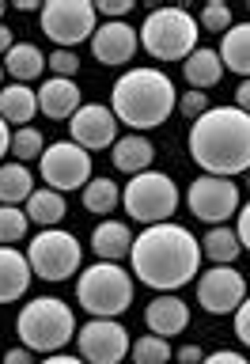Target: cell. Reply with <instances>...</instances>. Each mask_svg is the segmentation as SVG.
<instances>
[{"instance_id":"cell-1","label":"cell","mask_w":250,"mask_h":364,"mask_svg":"<svg viewBox=\"0 0 250 364\" xmlns=\"http://www.w3.org/2000/svg\"><path fill=\"white\" fill-rule=\"evenodd\" d=\"M133 273L156 292H175L201 269V239H193L182 224H152L133 239Z\"/></svg>"},{"instance_id":"cell-2","label":"cell","mask_w":250,"mask_h":364,"mask_svg":"<svg viewBox=\"0 0 250 364\" xmlns=\"http://www.w3.org/2000/svg\"><path fill=\"white\" fill-rule=\"evenodd\" d=\"M190 156L205 175H246L250 171V114L239 107H209L190 125Z\"/></svg>"},{"instance_id":"cell-3","label":"cell","mask_w":250,"mask_h":364,"mask_svg":"<svg viewBox=\"0 0 250 364\" xmlns=\"http://www.w3.org/2000/svg\"><path fill=\"white\" fill-rule=\"evenodd\" d=\"M175 107H178L175 84L159 68H129L125 76L114 80L110 110L129 129H156L175 114Z\"/></svg>"},{"instance_id":"cell-4","label":"cell","mask_w":250,"mask_h":364,"mask_svg":"<svg viewBox=\"0 0 250 364\" xmlns=\"http://www.w3.org/2000/svg\"><path fill=\"white\" fill-rule=\"evenodd\" d=\"M16 334L31 353H61L65 341L76 338V315L72 307L57 296H38V300L23 304L16 318Z\"/></svg>"},{"instance_id":"cell-5","label":"cell","mask_w":250,"mask_h":364,"mask_svg":"<svg viewBox=\"0 0 250 364\" xmlns=\"http://www.w3.org/2000/svg\"><path fill=\"white\" fill-rule=\"evenodd\" d=\"M141 46L156 61H186L197 50L201 27L186 8H156L141 23Z\"/></svg>"},{"instance_id":"cell-6","label":"cell","mask_w":250,"mask_h":364,"mask_svg":"<svg viewBox=\"0 0 250 364\" xmlns=\"http://www.w3.org/2000/svg\"><path fill=\"white\" fill-rule=\"evenodd\" d=\"M76 300L91 318H118L133 304V277L118 262H95L80 273Z\"/></svg>"},{"instance_id":"cell-7","label":"cell","mask_w":250,"mask_h":364,"mask_svg":"<svg viewBox=\"0 0 250 364\" xmlns=\"http://www.w3.org/2000/svg\"><path fill=\"white\" fill-rule=\"evenodd\" d=\"M121 201H125V213H129L133 220L152 228V224L170 220V213L178 209V186L170 175H163V171H144V175H133L125 182Z\"/></svg>"},{"instance_id":"cell-8","label":"cell","mask_w":250,"mask_h":364,"mask_svg":"<svg viewBox=\"0 0 250 364\" xmlns=\"http://www.w3.org/2000/svg\"><path fill=\"white\" fill-rule=\"evenodd\" d=\"M27 262L31 273L42 281H65L72 277L84 262V250H80V239L65 228H42L34 235V243L27 247Z\"/></svg>"},{"instance_id":"cell-9","label":"cell","mask_w":250,"mask_h":364,"mask_svg":"<svg viewBox=\"0 0 250 364\" xmlns=\"http://www.w3.org/2000/svg\"><path fill=\"white\" fill-rule=\"evenodd\" d=\"M95 4L87 0H50L42 4V31L57 42V50H72L95 34Z\"/></svg>"},{"instance_id":"cell-10","label":"cell","mask_w":250,"mask_h":364,"mask_svg":"<svg viewBox=\"0 0 250 364\" xmlns=\"http://www.w3.org/2000/svg\"><path fill=\"white\" fill-rule=\"evenodd\" d=\"M38 167H42V178L50 182V190H57V193L80 190L91 182V152H84V148L72 144V141L50 144L42 152Z\"/></svg>"},{"instance_id":"cell-11","label":"cell","mask_w":250,"mask_h":364,"mask_svg":"<svg viewBox=\"0 0 250 364\" xmlns=\"http://www.w3.org/2000/svg\"><path fill=\"white\" fill-rule=\"evenodd\" d=\"M76 346L87 364H121L133 341L118 318H91L87 326L76 330Z\"/></svg>"},{"instance_id":"cell-12","label":"cell","mask_w":250,"mask_h":364,"mask_svg":"<svg viewBox=\"0 0 250 364\" xmlns=\"http://www.w3.org/2000/svg\"><path fill=\"white\" fill-rule=\"evenodd\" d=\"M186 205H190V213L197 216V220L216 228L232 213H239V186L232 178H220V175H201L186 190Z\"/></svg>"},{"instance_id":"cell-13","label":"cell","mask_w":250,"mask_h":364,"mask_svg":"<svg viewBox=\"0 0 250 364\" xmlns=\"http://www.w3.org/2000/svg\"><path fill=\"white\" fill-rule=\"evenodd\" d=\"M246 300V281L235 266H212L197 277V304L209 315H232Z\"/></svg>"},{"instance_id":"cell-14","label":"cell","mask_w":250,"mask_h":364,"mask_svg":"<svg viewBox=\"0 0 250 364\" xmlns=\"http://www.w3.org/2000/svg\"><path fill=\"white\" fill-rule=\"evenodd\" d=\"M68 129H72V144H80L84 152L114 148V141H118V118L110 107H99V102H84L68 118Z\"/></svg>"},{"instance_id":"cell-15","label":"cell","mask_w":250,"mask_h":364,"mask_svg":"<svg viewBox=\"0 0 250 364\" xmlns=\"http://www.w3.org/2000/svg\"><path fill=\"white\" fill-rule=\"evenodd\" d=\"M136 46H141V34H136L125 19H107L95 27V34H91V53H95V61H102V65L133 61Z\"/></svg>"},{"instance_id":"cell-16","label":"cell","mask_w":250,"mask_h":364,"mask_svg":"<svg viewBox=\"0 0 250 364\" xmlns=\"http://www.w3.org/2000/svg\"><path fill=\"white\" fill-rule=\"evenodd\" d=\"M144 323H148V334H159V338L182 334V330L190 326V307L182 304L178 296H156V300L144 307Z\"/></svg>"},{"instance_id":"cell-17","label":"cell","mask_w":250,"mask_h":364,"mask_svg":"<svg viewBox=\"0 0 250 364\" xmlns=\"http://www.w3.org/2000/svg\"><path fill=\"white\" fill-rule=\"evenodd\" d=\"M84 107L80 102V87H76V80H65V76H53V80H45L42 91H38V110L45 114V118H72V114Z\"/></svg>"},{"instance_id":"cell-18","label":"cell","mask_w":250,"mask_h":364,"mask_svg":"<svg viewBox=\"0 0 250 364\" xmlns=\"http://www.w3.org/2000/svg\"><path fill=\"white\" fill-rule=\"evenodd\" d=\"M110 159H114V167H118V171H125V175H144V171H152L156 148H152L148 136L129 133V136H118V141H114Z\"/></svg>"},{"instance_id":"cell-19","label":"cell","mask_w":250,"mask_h":364,"mask_svg":"<svg viewBox=\"0 0 250 364\" xmlns=\"http://www.w3.org/2000/svg\"><path fill=\"white\" fill-rule=\"evenodd\" d=\"M31 262L27 255H19L16 247H0V304H11L27 292L31 284Z\"/></svg>"},{"instance_id":"cell-20","label":"cell","mask_w":250,"mask_h":364,"mask_svg":"<svg viewBox=\"0 0 250 364\" xmlns=\"http://www.w3.org/2000/svg\"><path fill=\"white\" fill-rule=\"evenodd\" d=\"M91 247L102 262H118L133 250V232L121 220H102L95 232H91Z\"/></svg>"},{"instance_id":"cell-21","label":"cell","mask_w":250,"mask_h":364,"mask_svg":"<svg viewBox=\"0 0 250 364\" xmlns=\"http://www.w3.org/2000/svg\"><path fill=\"white\" fill-rule=\"evenodd\" d=\"M182 68H186V84L193 91H205V87H216L224 76V61L216 50H205V46H197L186 61H182Z\"/></svg>"},{"instance_id":"cell-22","label":"cell","mask_w":250,"mask_h":364,"mask_svg":"<svg viewBox=\"0 0 250 364\" xmlns=\"http://www.w3.org/2000/svg\"><path fill=\"white\" fill-rule=\"evenodd\" d=\"M34 110H38V95H34L27 84H8L0 91V118L8 125L23 129L27 122H34Z\"/></svg>"},{"instance_id":"cell-23","label":"cell","mask_w":250,"mask_h":364,"mask_svg":"<svg viewBox=\"0 0 250 364\" xmlns=\"http://www.w3.org/2000/svg\"><path fill=\"white\" fill-rule=\"evenodd\" d=\"M220 61L243 80H250V23H232V31L220 42Z\"/></svg>"},{"instance_id":"cell-24","label":"cell","mask_w":250,"mask_h":364,"mask_svg":"<svg viewBox=\"0 0 250 364\" xmlns=\"http://www.w3.org/2000/svg\"><path fill=\"white\" fill-rule=\"evenodd\" d=\"M4 68L11 73V80H16V84H27V80H38V76H42L45 53H42L34 42H16V46L4 53Z\"/></svg>"},{"instance_id":"cell-25","label":"cell","mask_w":250,"mask_h":364,"mask_svg":"<svg viewBox=\"0 0 250 364\" xmlns=\"http://www.w3.org/2000/svg\"><path fill=\"white\" fill-rule=\"evenodd\" d=\"M239 235H235V228H224V224H216L205 232L201 239V258H209L212 266H232V262L239 258Z\"/></svg>"},{"instance_id":"cell-26","label":"cell","mask_w":250,"mask_h":364,"mask_svg":"<svg viewBox=\"0 0 250 364\" xmlns=\"http://www.w3.org/2000/svg\"><path fill=\"white\" fill-rule=\"evenodd\" d=\"M31 182L34 178L27 164H0V205H27V198L34 193Z\"/></svg>"},{"instance_id":"cell-27","label":"cell","mask_w":250,"mask_h":364,"mask_svg":"<svg viewBox=\"0 0 250 364\" xmlns=\"http://www.w3.org/2000/svg\"><path fill=\"white\" fill-rule=\"evenodd\" d=\"M27 220H34V224H42V228H57L61 224V216H65V198L57 190H34L31 198H27Z\"/></svg>"},{"instance_id":"cell-28","label":"cell","mask_w":250,"mask_h":364,"mask_svg":"<svg viewBox=\"0 0 250 364\" xmlns=\"http://www.w3.org/2000/svg\"><path fill=\"white\" fill-rule=\"evenodd\" d=\"M118 201H121L118 182H110V178H102V175H95V178L84 186V209L95 213V216L114 213V209H118Z\"/></svg>"},{"instance_id":"cell-29","label":"cell","mask_w":250,"mask_h":364,"mask_svg":"<svg viewBox=\"0 0 250 364\" xmlns=\"http://www.w3.org/2000/svg\"><path fill=\"white\" fill-rule=\"evenodd\" d=\"M129 357H133V364H167L175 353H170V341L167 338L144 334V338H136L133 346H129Z\"/></svg>"},{"instance_id":"cell-30","label":"cell","mask_w":250,"mask_h":364,"mask_svg":"<svg viewBox=\"0 0 250 364\" xmlns=\"http://www.w3.org/2000/svg\"><path fill=\"white\" fill-rule=\"evenodd\" d=\"M45 152V141L42 133L34 129V125H23V129H11V156L19 159V164H31V159H42Z\"/></svg>"},{"instance_id":"cell-31","label":"cell","mask_w":250,"mask_h":364,"mask_svg":"<svg viewBox=\"0 0 250 364\" xmlns=\"http://www.w3.org/2000/svg\"><path fill=\"white\" fill-rule=\"evenodd\" d=\"M27 213L19 205H0V247H11L27 235Z\"/></svg>"},{"instance_id":"cell-32","label":"cell","mask_w":250,"mask_h":364,"mask_svg":"<svg viewBox=\"0 0 250 364\" xmlns=\"http://www.w3.org/2000/svg\"><path fill=\"white\" fill-rule=\"evenodd\" d=\"M197 27L212 31V34H227V31H232V8H227V4H205Z\"/></svg>"},{"instance_id":"cell-33","label":"cell","mask_w":250,"mask_h":364,"mask_svg":"<svg viewBox=\"0 0 250 364\" xmlns=\"http://www.w3.org/2000/svg\"><path fill=\"white\" fill-rule=\"evenodd\" d=\"M45 65L53 68V76L72 80V76H76V68H80V57H76L72 50H53L50 57H45Z\"/></svg>"},{"instance_id":"cell-34","label":"cell","mask_w":250,"mask_h":364,"mask_svg":"<svg viewBox=\"0 0 250 364\" xmlns=\"http://www.w3.org/2000/svg\"><path fill=\"white\" fill-rule=\"evenodd\" d=\"M178 110H182L186 122H197L201 114L209 110V95H205V91H186V95L178 99Z\"/></svg>"},{"instance_id":"cell-35","label":"cell","mask_w":250,"mask_h":364,"mask_svg":"<svg viewBox=\"0 0 250 364\" xmlns=\"http://www.w3.org/2000/svg\"><path fill=\"white\" fill-rule=\"evenodd\" d=\"M133 11V0H99L95 4V16H107V19H125Z\"/></svg>"},{"instance_id":"cell-36","label":"cell","mask_w":250,"mask_h":364,"mask_svg":"<svg viewBox=\"0 0 250 364\" xmlns=\"http://www.w3.org/2000/svg\"><path fill=\"white\" fill-rule=\"evenodd\" d=\"M235 338L250 349V296L235 307Z\"/></svg>"},{"instance_id":"cell-37","label":"cell","mask_w":250,"mask_h":364,"mask_svg":"<svg viewBox=\"0 0 250 364\" xmlns=\"http://www.w3.org/2000/svg\"><path fill=\"white\" fill-rule=\"evenodd\" d=\"M201 364H250L243 353H235V349H216L212 357H205Z\"/></svg>"},{"instance_id":"cell-38","label":"cell","mask_w":250,"mask_h":364,"mask_svg":"<svg viewBox=\"0 0 250 364\" xmlns=\"http://www.w3.org/2000/svg\"><path fill=\"white\" fill-rule=\"evenodd\" d=\"M235 235H239V247L250 250V201H246V209H239V228H235Z\"/></svg>"},{"instance_id":"cell-39","label":"cell","mask_w":250,"mask_h":364,"mask_svg":"<svg viewBox=\"0 0 250 364\" xmlns=\"http://www.w3.org/2000/svg\"><path fill=\"white\" fill-rule=\"evenodd\" d=\"M4 364H34V353L27 346H19V349H8L4 353Z\"/></svg>"},{"instance_id":"cell-40","label":"cell","mask_w":250,"mask_h":364,"mask_svg":"<svg viewBox=\"0 0 250 364\" xmlns=\"http://www.w3.org/2000/svg\"><path fill=\"white\" fill-rule=\"evenodd\" d=\"M175 357H178V364H201V360H205V353H201L197 346H182Z\"/></svg>"},{"instance_id":"cell-41","label":"cell","mask_w":250,"mask_h":364,"mask_svg":"<svg viewBox=\"0 0 250 364\" xmlns=\"http://www.w3.org/2000/svg\"><path fill=\"white\" fill-rule=\"evenodd\" d=\"M235 107L243 114H250V80H243V84L235 87Z\"/></svg>"},{"instance_id":"cell-42","label":"cell","mask_w":250,"mask_h":364,"mask_svg":"<svg viewBox=\"0 0 250 364\" xmlns=\"http://www.w3.org/2000/svg\"><path fill=\"white\" fill-rule=\"evenodd\" d=\"M4 152H11V129H8V122L0 118V159H4Z\"/></svg>"},{"instance_id":"cell-43","label":"cell","mask_w":250,"mask_h":364,"mask_svg":"<svg viewBox=\"0 0 250 364\" xmlns=\"http://www.w3.org/2000/svg\"><path fill=\"white\" fill-rule=\"evenodd\" d=\"M42 364H87L84 357H68V353H53V357H45Z\"/></svg>"},{"instance_id":"cell-44","label":"cell","mask_w":250,"mask_h":364,"mask_svg":"<svg viewBox=\"0 0 250 364\" xmlns=\"http://www.w3.org/2000/svg\"><path fill=\"white\" fill-rule=\"evenodd\" d=\"M11 46H16V34H11V31L4 27V23H0V53H8Z\"/></svg>"},{"instance_id":"cell-45","label":"cell","mask_w":250,"mask_h":364,"mask_svg":"<svg viewBox=\"0 0 250 364\" xmlns=\"http://www.w3.org/2000/svg\"><path fill=\"white\" fill-rule=\"evenodd\" d=\"M16 8H19V11H42L38 0H16Z\"/></svg>"},{"instance_id":"cell-46","label":"cell","mask_w":250,"mask_h":364,"mask_svg":"<svg viewBox=\"0 0 250 364\" xmlns=\"http://www.w3.org/2000/svg\"><path fill=\"white\" fill-rule=\"evenodd\" d=\"M0 19H4V4H0Z\"/></svg>"},{"instance_id":"cell-47","label":"cell","mask_w":250,"mask_h":364,"mask_svg":"<svg viewBox=\"0 0 250 364\" xmlns=\"http://www.w3.org/2000/svg\"><path fill=\"white\" fill-rule=\"evenodd\" d=\"M246 186H250V171H246Z\"/></svg>"},{"instance_id":"cell-48","label":"cell","mask_w":250,"mask_h":364,"mask_svg":"<svg viewBox=\"0 0 250 364\" xmlns=\"http://www.w3.org/2000/svg\"><path fill=\"white\" fill-rule=\"evenodd\" d=\"M0 76H4V65H0Z\"/></svg>"}]
</instances>
